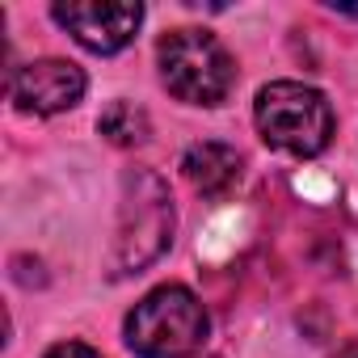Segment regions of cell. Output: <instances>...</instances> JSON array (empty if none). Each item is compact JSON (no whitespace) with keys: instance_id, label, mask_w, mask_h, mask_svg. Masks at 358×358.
Segmentation results:
<instances>
[{"instance_id":"obj_9","label":"cell","mask_w":358,"mask_h":358,"mask_svg":"<svg viewBox=\"0 0 358 358\" xmlns=\"http://www.w3.org/2000/svg\"><path fill=\"white\" fill-rule=\"evenodd\" d=\"M47 358H101V354L93 345H85V341H59V345L47 350Z\"/></svg>"},{"instance_id":"obj_5","label":"cell","mask_w":358,"mask_h":358,"mask_svg":"<svg viewBox=\"0 0 358 358\" xmlns=\"http://www.w3.org/2000/svg\"><path fill=\"white\" fill-rule=\"evenodd\" d=\"M51 17L85 51L114 55V51H122L135 38V30L143 22V9L127 5V0H59V5L51 9Z\"/></svg>"},{"instance_id":"obj_3","label":"cell","mask_w":358,"mask_h":358,"mask_svg":"<svg viewBox=\"0 0 358 358\" xmlns=\"http://www.w3.org/2000/svg\"><path fill=\"white\" fill-rule=\"evenodd\" d=\"M160 80L177 101L190 106H220L236 85V64L224 43L207 30H173L156 47Z\"/></svg>"},{"instance_id":"obj_6","label":"cell","mask_w":358,"mask_h":358,"mask_svg":"<svg viewBox=\"0 0 358 358\" xmlns=\"http://www.w3.org/2000/svg\"><path fill=\"white\" fill-rule=\"evenodd\" d=\"M9 97L22 114H64L85 97V72L68 59H34L9 76Z\"/></svg>"},{"instance_id":"obj_2","label":"cell","mask_w":358,"mask_h":358,"mask_svg":"<svg viewBox=\"0 0 358 358\" xmlns=\"http://www.w3.org/2000/svg\"><path fill=\"white\" fill-rule=\"evenodd\" d=\"M207 308L186 287H156L127 316V345L139 358H194L207 341Z\"/></svg>"},{"instance_id":"obj_4","label":"cell","mask_w":358,"mask_h":358,"mask_svg":"<svg viewBox=\"0 0 358 358\" xmlns=\"http://www.w3.org/2000/svg\"><path fill=\"white\" fill-rule=\"evenodd\" d=\"M257 131L291 156H320L333 139V106L299 80H274L257 93Z\"/></svg>"},{"instance_id":"obj_1","label":"cell","mask_w":358,"mask_h":358,"mask_svg":"<svg viewBox=\"0 0 358 358\" xmlns=\"http://www.w3.org/2000/svg\"><path fill=\"white\" fill-rule=\"evenodd\" d=\"M173 199L169 186L152 169H127L122 173V199H118V232L110 253V274L127 278L148 270L173 241Z\"/></svg>"},{"instance_id":"obj_7","label":"cell","mask_w":358,"mask_h":358,"mask_svg":"<svg viewBox=\"0 0 358 358\" xmlns=\"http://www.w3.org/2000/svg\"><path fill=\"white\" fill-rule=\"evenodd\" d=\"M182 173H186V182H190L199 194L220 199V194H228V190L241 182V156H236V148H228V143L203 139V143L186 148Z\"/></svg>"},{"instance_id":"obj_8","label":"cell","mask_w":358,"mask_h":358,"mask_svg":"<svg viewBox=\"0 0 358 358\" xmlns=\"http://www.w3.org/2000/svg\"><path fill=\"white\" fill-rule=\"evenodd\" d=\"M97 131L114 143V148H135V143H143L148 139V114L135 106V101H110L106 110H101V118H97Z\"/></svg>"},{"instance_id":"obj_10","label":"cell","mask_w":358,"mask_h":358,"mask_svg":"<svg viewBox=\"0 0 358 358\" xmlns=\"http://www.w3.org/2000/svg\"><path fill=\"white\" fill-rule=\"evenodd\" d=\"M333 358H358V337H354V341H350V345H341V350H337V354H333Z\"/></svg>"}]
</instances>
